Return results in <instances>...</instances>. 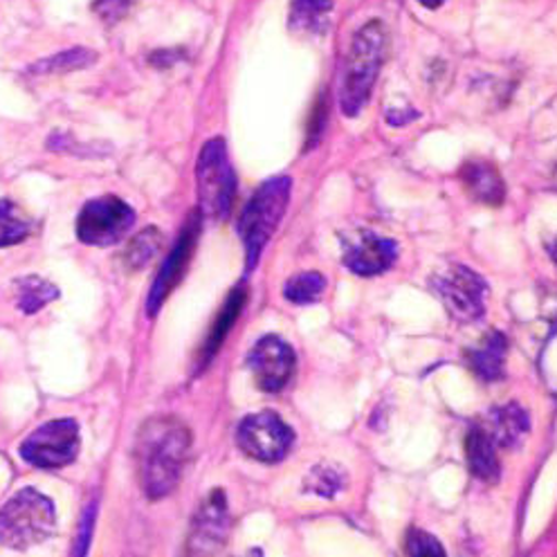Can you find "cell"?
Here are the masks:
<instances>
[{"label":"cell","mask_w":557,"mask_h":557,"mask_svg":"<svg viewBox=\"0 0 557 557\" xmlns=\"http://www.w3.org/2000/svg\"><path fill=\"white\" fill-rule=\"evenodd\" d=\"M189 447L191 434L178 418L158 416L143 425L135 441V461L149 499H162L176 491Z\"/></svg>","instance_id":"1"},{"label":"cell","mask_w":557,"mask_h":557,"mask_svg":"<svg viewBox=\"0 0 557 557\" xmlns=\"http://www.w3.org/2000/svg\"><path fill=\"white\" fill-rule=\"evenodd\" d=\"M385 27L377 21H369L354 37L339 88V107L346 117H358L369 103L385 59Z\"/></svg>","instance_id":"2"},{"label":"cell","mask_w":557,"mask_h":557,"mask_svg":"<svg viewBox=\"0 0 557 557\" xmlns=\"http://www.w3.org/2000/svg\"><path fill=\"white\" fill-rule=\"evenodd\" d=\"M293 181L288 176H276L265 181L250 198L238 221V234L246 246L248 270H255L270 236L282 223L286 207L290 202Z\"/></svg>","instance_id":"3"},{"label":"cell","mask_w":557,"mask_h":557,"mask_svg":"<svg viewBox=\"0 0 557 557\" xmlns=\"http://www.w3.org/2000/svg\"><path fill=\"white\" fill-rule=\"evenodd\" d=\"M54 504L34 487H23L0 508V544L25 550L54 533Z\"/></svg>","instance_id":"4"},{"label":"cell","mask_w":557,"mask_h":557,"mask_svg":"<svg viewBox=\"0 0 557 557\" xmlns=\"http://www.w3.org/2000/svg\"><path fill=\"white\" fill-rule=\"evenodd\" d=\"M196 185L200 212L209 219H227L236 191V173L223 137L209 139L202 147L196 162Z\"/></svg>","instance_id":"5"},{"label":"cell","mask_w":557,"mask_h":557,"mask_svg":"<svg viewBox=\"0 0 557 557\" xmlns=\"http://www.w3.org/2000/svg\"><path fill=\"white\" fill-rule=\"evenodd\" d=\"M432 288L445 310L459 322H474L485 312L487 284L472 268L455 263L432 278Z\"/></svg>","instance_id":"6"},{"label":"cell","mask_w":557,"mask_h":557,"mask_svg":"<svg viewBox=\"0 0 557 557\" xmlns=\"http://www.w3.org/2000/svg\"><path fill=\"white\" fill-rule=\"evenodd\" d=\"M238 447L261 463H278L288 457L295 443L293 428L274 411H261L243 418L238 425Z\"/></svg>","instance_id":"7"},{"label":"cell","mask_w":557,"mask_h":557,"mask_svg":"<svg viewBox=\"0 0 557 557\" xmlns=\"http://www.w3.org/2000/svg\"><path fill=\"white\" fill-rule=\"evenodd\" d=\"M79 451V428L70 418H61V421H50L37 432H32L23 445L21 457L34 466L44 470H57L77 459Z\"/></svg>","instance_id":"8"},{"label":"cell","mask_w":557,"mask_h":557,"mask_svg":"<svg viewBox=\"0 0 557 557\" xmlns=\"http://www.w3.org/2000/svg\"><path fill=\"white\" fill-rule=\"evenodd\" d=\"M135 223L133 209L117 196L90 200L77 219V236L88 246L107 248L122 240Z\"/></svg>","instance_id":"9"},{"label":"cell","mask_w":557,"mask_h":557,"mask_svg":"<svg viewBox=\"0 0 557 557\" xmlns=\"http://www.w3.org/2000/svg\"><path fill=\"white\" fill-rule=\"evenodd\" d=\"M248 367L261 392L278 394L290 385L297 369V356L293 351V346L282 337L265 335L248 354Z\"/></svg>","instance_id":"10"},{"label":"cell","mask_w":557,"mask_h":557,"mask_svg":"<svg viewBox=\"0 0 557 557\" xmlns=\"http://www.w3.org/2000/svg\"><path fill=\"white\" fill-rule=\"evenodd\" d=\"M230 508L223 491H212L196 510L185 544V557H214L230 535Z\"/></svg>","instance_id":"11"},{"label":"cell","mask_w":557,"mask_h":557,"mask_svg":"<svg viewBox=\"0 0 557 557\" xmlns=\"http://www.w3.org/2000/svg\"><path fill=\"white\" fill-rule=\"evenodd\" d=\"M398 259L396 240L360 230L354 238L344 243V265L358 276H375L387 272Z\"/></svg>","instance_id":"12"},{"label":"cell","mask_w":557,"mask_h":557,"mask_svg":"<svg viewBox=\"0 0 557 557\" xmlns=\"http://www.w3.org/2000/svg\"><path fill=\"white\" fill-rule=\"evenodd\" d=\"M198 234H200V221H198V216H191L189 223L185 225L181 238L176 240V246H173V250L169 252L166 261L162 263V268L156 276L151 295H149V312H151V315H156V312L162 308V304L166 301V297L173 293V288L181 284V278L185 276V270H187V265L191 261V255L196 250Z\"/></svg>","instance_id":"13"},{"label":"cell","mask_w":557,"mask_h":557,"mask_svg":"<svg viewBox=\"0 0 557 557\" xmlns=\"http://www.w3.org/2000/svg\"><path fill=\"white\" fill-rule=\"evenodd\" d=\"M487 436L493 438L497 447H515L521 438H524L531 430L529 413L524 407L517 403H508L502 407H495L485 416V425H481Z\"/></svg>","instance_id":"14"},{"label":"cell","mask_w":557,"mask_h":557,"mask_svg":"<svg viewBox=\"0 0 557 557\" xmlns=\"http://www.w3.org/2000/svg\"><path fill=\"white\" fill-rule=\"evenodd\" d=\"M466 461L470 472L483 483H497L502 466L497 457V445L481 425H472L466 436Z\"/></svg>","instance_id":"15"},{"label":"cell","mask_w":557,"mask_h":557,"mask_svg":"<svg viewBox=\"0 0 557 557\" xmlns=\"http://www.w3.org/2000/svg\"><path fill=\"white\" fill-rule=\"evenodd\" d=\"M506 351L508 344L506 337L497 331L491 335H485L483 342L476 348H470L466 360L472 373L483 380V382H497L504 377V367H506Z\"/></svg>","instance_id":"16"},{"label":"cell","mask_w":557,"mask_h":557,"mask_svg":"<svg viewBox=\"0 0 557 557\" xmlns=\"http://www.w3.org/2000/svg\"><path fill=\"white\" fill-rule=\"evenodd\" d=\"M463 183L472 198L483 205H502L506 198V185L499 176V171L493 162L487 160H472L463 166Z\"/></svg>","instance_id":"17"},{"label":"cell","mask_w":557,"mask_h":557,"mask_svg":"<svg viewBox=\"0 0 557 557\" xmlns=\"http://www.w3.org/2000/svg\"><path fill=\"white\" fill-rule=\"evenodd\" d=\"M246 301H248V290L243 288V286L234 288V290L227 295V299H225V304H223V308H221V312H219V318L214 320V324H212V329H209V335H207V339H205V346H202V364H209V360H212V358L219 354V348L223 346L225 337L230 335L232 326L236 324V320H238V315H240L243 306H246Z\"/></svg>","instance_id":"18"},{"label":"cell","mask_w":557,"mask_h":557,"mask_svg":"<svg viewBox=\"0 0 557 557\" xmlns=\"http://www.w3.org/2000/svg\"><path fill=\"white\" fill-rule=\"evenodd\" d=\"M348 479L344 468L335 466V463H320L308 472V476L304 479V491L312 493L324 499H333L335 495H339L346 487Z\"/></svg>","instance_id":"19"},{"label":"cell","mask_w":557,"mask_h":557,"mask_svg":"<svg viewBox=\"0 0 557 557\" xmlns=\"http://www.w3.org/2000/svg\"><path fill=\"white\" fill-rule=\"evenodd\" d=\"M57 297V286L41 276H25L16 282V304L23 312H37Z\"/></svg>","instance_id":"20"},{"label":"cell","mask_w":557,"mask_h":557,"mask_svg":"<svg viewBox=\"0 0 557 557\" xmlns=\"http://www.w3.org/2000/svg\"><path fill=\"white\" fill-rule=\"evenodd\" d=\"M32 232L29 219L12 200H0V248L16 246Z\"/></svg>","instance_id":"21"},{"label":"cell","mask_w":557,"mask_h":557,"mask_svg":"<svg viewBox=\"0 0 557 557\" xmlns=\"http://www.w3.org/2000/svg\"><path fill=\"white\" fill-rule=\"evenodd\" d=\"M326 290V278L320 272L295 274L284 286V297L293 304H315Z\"/></svg>","instance_id":"22"},{"label":"cell","mask_w":557,"mask_h":557,"mask_svg":"<svg viewBox=\"0 0 557 557\" xmlns=\"http://www.w3.org/2000/svg\"><path fill=\"white\" fill-rule=\"evenodd\" d=\"M333 8V0H295L293 3V27L308 29V32H322L326 25V16Z\"/></svg>","instance_id":"23"},{"label":"cell","mask_w":557,"mask_h":557,"mask_svg":"<svg viewBox=\"0 0 557 557\" xmlns=\"http://www.w3.org/2000/svg\"><path fill=\"white\" fill-rule=\"evenodd\" d=\"M162 246V236L156 227H149L145 230L143 234H137L131 243L128 248L124 252V263L131 268V270H139L143 265H147L160 250Z\"/></svg>","instance_id":"24"},{"label":"cell","mask_w":557,"mask_h":557,"mask_svg":"<svg viewBox=\"0 0 557 557\" xmlns=\"http://www.w3.org/2000/svg\"><path fill=\"white\" fill-rule=\"evenodd\" d=\"M95 61V54L86 48H75V50H65L57 57H50L41 63L34 65V73L39 75H52V73H70V70H82Z\"/></svg>","instance_id":"25"},{"label":"cell","mask_w":557,"mask_h":557,"mask_svg":"<svg viewBox=\"0 0 557 557\" xmlns=\"http://www.w3.org/2000/svg\"><path fill=\"white\" fill-rule=\"evenodd\" d=\"M407 557H447L443 544L428 531L411 529L405 540Z\"/></svg>","instance_id":"26"},{"label":"cell","mask_w":557,"mask_h":557,"mask_svg":"<svg viewBox=\"0 0 557 557\" xmlns=\"http://www.w3.org/2000/svg\"><path fill=\"white\" fill-rule=\"evenodd\" d=\"M92 529H95V504L88 506L84 517H82V527H79V533L73 542V550H70V557H86L90 540H92Z\"/></svg>","instance_id":"27"},{"label":"cell","mask_w":557,"mask_h":557,"mask_svg":"<svg viewBox=\"0 0 557 557\" xmlns=\"http://www.w3.org/2000/svg\"><path fill=\"white\" fill-rule=\"evenodd\" d=\"M418 3H421L425 10H438L445 0H418Z\"/></svg>","instance_id":"28"},{"label":"cell","mask_w":557,"mask_h":557,"mask_svg":"<svg viewBox=\"0 0 557 557\" xmlns=\"http://www.w3.org/2000/svg\"><path fill=\"white\" fill-rule=\"evenodd\" d=\"M548 252H550V259L555 261V265H557V238L550 243V248H548Z\"/></svg>","instance_id":"29"},{"label":"cell","mask_w":557,"mask_h":557,"mask_svg":"<svg viewBox=\"0 0 557 557\" xmlns=\"http://www.w3.org/2000/svg\"><path fill=\"white\" fill-rule=\"evenodd\" d=\"M243 557H263V555H261V550H259V548H255V550H248V553L243 555Z\"/></svg>","instance_id":"30"}]
</instances>
